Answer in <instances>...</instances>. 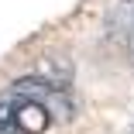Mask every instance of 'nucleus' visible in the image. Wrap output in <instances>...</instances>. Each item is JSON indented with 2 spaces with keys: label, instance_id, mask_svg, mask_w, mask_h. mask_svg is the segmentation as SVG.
Listing matches in <instances>:
<instances>
[{
  "label": "nucleus",
  "instance_id": "obj_1",
  "mask_svg": "<svg viewBox=\"0 0 134 134\" xmlns=\"http://www.w3.org/2000/svg\"><path fill=\"white\" fill-rule=\"evenodd\" d=\"M21 96H24V93H21ZM48 124H52V110H48L45 103H38V100H28V96H24L21 110H17V131L41 134Z\"/></svg>",
  "mask_w": 134,
  "mask_h": 134
},
{
  "label": "nucleus",
  "instance_id": "obj_2",
  "mask_svg": "<svg viewBox=\"0 0 134 134\" xmlns=\"http://www.w3.org/2000/svg\"><path fill=\"white\" fill-rule=\"evenodd\" d=\"M24 96L10 86L0 93V134H17V110H21Z\"/></svg>",
  "mask_w": 134,
  "mask_h": 134
}]
</instances>
